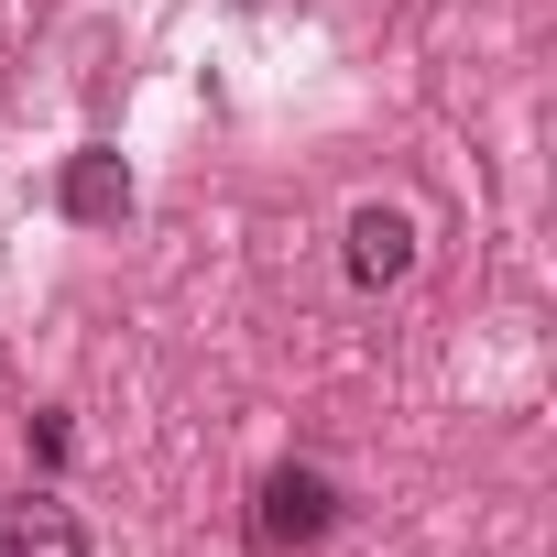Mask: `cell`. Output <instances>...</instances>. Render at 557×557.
Instances as JSON below:
<instances>
[{
  "label": "cell",
  "mask_w": 557,
  "mask_h": 557,
  "mask_svg": "<svg viewBox=\"0 0 557 557\" xmlns=\"http://www.w3.org/2000/svg\"><path fill=\"white\" fill-rule=\"evenodd\" d=\"M339 262H350V285L361 296H383V285H405V273H416V219L405 208H350V230H339Z\"/></svg>",
  "instance_id": "obj_2"
},
{
  "label": "cell",
  "mask_w": 557,
  "mask_h": 557,
  "mask_svg": "<svg viewBox=\"0 0 557 557\" xmlns=\"http://www.w3.org/2000/svg\"><path fill=\"white\" fill-rule=\"evenodd\" d=\"M339 481L318 470V459H273L262 481H251V513H240V546L251 557H307V546H329L339 535Z\"/></svg>",
  "instance_id": "obj_1"
},
{
  "label": "cell",
  "mask_w": 557,
  "mask_h": 557,
  "mask_svg": "<svg viewBox=\"0 0 557 557\" xmlns=\"http://www.w3.org/2000/svg\"><path fill=\"white\" fill-rule=\"evenodd\" d=\"M0 557H88V524H77V503H55V492L0 503Z\"/></svg>",
  "instance_id": "obj_4"
},
{
  "label": "cell",
  "mask_w": 557,
  "mask_h": 557,
  "mask_svg": "<svg viewBox=\"0 0 557 557\" xmlns=\"http://www.w3.org/2000/svg\"><path fill=\"white\" fill-rule=\"evenodd\" d=\"M23 448H34V470H66V448H77L66 405H34V416H23Z\"/></svg>",
  "instance_id": "obj_5"
},
{
  "label": "cell",
  "mask_w": 557,
  "mask_h": 557,
  "mask_svg": "<svg viewBox=\"0 0 557 557\" xmlns=\"http://www.w3.org/2000/svg\"><path fill=\"white\" fill-rule=\"evenodd\" d=\"M55 208H66L77 230H121V219H132V164H121L110 143L66 153V175H55Z\"/></svg>",
  "instance_id": "obj_3"
}]
</instances>
